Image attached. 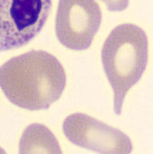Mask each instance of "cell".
I'll list each match as a JSON object with an SVG mask.
<instances>
[{
    "label": "cell",
    "instance_id": "obj_4",
    "mask_svg": "<svg viewBox=\"0 0 153 154\" xmlns=\"http://www.w3.org/2000/svg\"><path fill=\"white\" fill-rule=\"evenodd\" d=\"M101 17L95 0H60L55 20L57 38L68 49L86 50L99 29Z\"/></svg>",
    "mask_w": 153,
    "mask_h": 154
},
{
    "label": "cell",
    "instance_id": "obj_5",
    "mask_svg": "<svg viewBox=\"0 0 153 154\" xmlns=\"http://www.w3.org/2000/svg\"><path fill=\"white\" fill-rule=\"evenodd\" d=\"M63 132L73 144L99 153L132 151V142L124 133L84 113L68 116L63 123Z\"/></svg>",
    "mask_w": 153,
    "mask_h": 154
},
{
    "label": "cell",
    "instance_id": "obj_2",
    "mask_svg": "<svg viewBox=\"0 0 153 154\" xmlns=\"http://www.w3.org/2000/svg\"><path fill=\"white\" fill-rule=\"evenodd\" d=\"M101 60L113 90L114 112L120 115L126 94L147 65L148 40L145 31L129 23L115 27L104 43Z\"/></svg>",
    "mask_w": 153,
    "mask_h": 154
},
{
    "label": "cell",
    "instance_id": "obj_3",
    "mask_svg": "<svg viewBox=\"0 0 153 154\" xmlns=\"http://www.w3.org/2000/svg\"><path fill=\"white\" fill-rule=\"evenodd\" d=\"M52 0H0V51L24 46L39 33Z\"/></svg>",
    "mask_w": 153,
    "mask_h": 154
},
{
    "label": "cell",
    "instance_id": "obj_1",
    "mask_svg": "<svg viewBox=\"0 0 153 154\" xmlns=\"http://www.w3.org/2000/svg\"><path fill=\"white\" fill-rule=\"evenodd\" d=\"M66 81L61 63L44 50H31L0 66V88L6 97L31 111L47 109L59 100Z\"/></svg>",
    "mask_w": 153,
    "mask_h": 154
},
{
    "label": "cell",
    "instance_id": "obj_6",
    "mask_svg": "<svg viewBox=\"0 0 153 154\" xmlns=\"http://www.w3.org/2000/svg\"><path fill=\"white\" fill-rule=\"evenodd\" d=\"M54 134L44 125H29L21 136L20 153H61Z\"/></svg>",
    "mask_w": 153,
    "mask_h": 154
},
{
    "label": "cell",
    "instance_id": "obj_7",
    "mask_svg": "<svg viewBox=\"0 0 153 154\" xmlns=\"http://www.w3.org/2000/svg\"><path fill=\"white\" fill-rule=\"evenodd\" d=\"M111 11H123L128 6L129 0H100Z\"/></svg>",
    "mask_w": 153,
    "mask_h": 154
}]
</instances>
